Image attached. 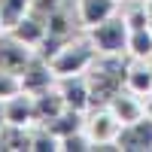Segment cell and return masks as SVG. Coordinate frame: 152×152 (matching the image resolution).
Masks as SVG:
<instances>
[{"mask_svg":"<svg viewBox=\"0 0 152 152\" xmlns=\"http://www.w3.org/2000/svg\"><path fill=\"white\" fill-rule=\"evenodd\" d=\"M85 76H88V85H91V107H107L125 88L128 64L122 61V55H97Z\"/></svg>","mask_w":152,"mask_h":152,"instance_id":"6da1fadb","label":"cell"},{"mask_svg":"<svg viewBox=\"0 0 152 152\" xmlns=\"http://www.w3.org/2000/svg\"><path fill=\"white\" fill-rule=\"evenodd\" d=\"M100 52L94 49L91 37L88 40H70L67 46H61L58 52L49 58V64H52L55 76L58 79H64V76H79V73H88V67L94 64V58Z\"/></svg>","mask_w":152,"mask_h":152,"instance_id":"7a4b0ae2","label":"cell"},{"mask_svg":"<svg viewBox=\"0 0 152 152\" xmlns=\"http://www.w3.org/2000/svg\"><path fill=\"white\" fill-rule=\"evenodd\" d=\"M128 37H131V28L122 12H116L107 21H100L97 28H91V43L100 55H125L128 52Z\"/></svg>","mask_w":152,"mask_h":152,"instance_id":"3957f363","label":"cell"},{"mask_svg":"<svg viewBox=\"0 0 152 152\" xmlns=\"http://www.w3.org/2000/svg\"><path fill=\"white\" fill-rule=\"evenodd\" d=\"M122 131V122L113 116L110 107H91L85 113V134L91 137L94 149H119L116 137Z\"/></svg>","mask_w":152,"mask_h":152,"instance_id":"277c9868","label":"cell"},{"mask_svg":"<svg viewBox=\"0 0 152 152\" xmlns=\"http://www.w3.org/2000/svg\"><path fill=\"white\" fill-rule=\"evenodd\" d=\"M37 55V49H31L28 43H21L12 31H3L0 34V67L9 70V73H21L28 67V61Z\"/></svg>","mask_w":152,"mask_h":152,"instance_id":"5b68a950","label":"cell"},{"mask_svg":"<svg viewBox=\"0 0 152 152\" xmlns=\"http://www.w3.org/2000/svg\"><path fill=\"white\" fill-rule=\"evenodd\" d=\"M18 79H21V91L40 94V91H46V88H52V85L58 82V76H55L52 64H49V58L34 55V58L28 61V67L18 73Z\"/></svg>","mask_w":152,"mask_h":152,"instance_id":"8992f818","label":"cell"},{"mask_svg":"<svg viewBox=\"0 0 152 152\" xmlns=\"http://www.w3.org/2000/svg\"><path fill=\"white\" fill-rule=\"evenodd\" d=\"M116 146L125 152H146L152 149V116H143L131 125H122L116 137Z\"/></svg>","mask_w":152,"mask_h":152,"instance_id":"52a82bcc","label":"cell"},{"mask_svg":"<svg viewBox=\"0 0 152 152\" xmlns=\"http://www.w3.org/2000/svg\"><path fill=\"white\" fill-rule=\"evenodd\" d=\"M58 88H61L64 104H67L70 110H79V113H88V110H91V85H88V76H85V73L58 79Z\"/></svg>","mask_w":152,"mask_h":152,"instance_id":"ba28073f","label":"cell"},{"mask_svg":"<svg viewBox=\"0 0 152 152\" xmlns=\"http://www.w3.org/2000/svg\"><path fill=\"white\" fill-rule=\"evenodd\" d=\"M116 12H119L116 0H76V21H79V28H85V31L97 28L100 21H107L110 15H116Z\"/></svg>","mask_w":152,"mask_h":152,"instance_id":"9c48e42d","label":"cell"},{"mask_svg":"<svg viewBox=\"0 0 152 152\" xmlns=\"http://www.w3.org/2000/svg\"><path fill=\"white\" fill-rule=\"evenodd\" d=\"M107 107L113 110V116H116L122 125H131V122H137V119H143V116H146L143 97H140V94H134V91H128V88H122V91L113 97Z\"/></svg>","mask_w":152,"mask_h":152,"instance_id":"30bf717a","label":"cell"},{"mask_svg":"<svg viewBox=\"0 0 152 152\" xmlns=\"http://www.w3.org/2000/svg\"><path fill=\"white\" fill-rule=\"evenodd\" d=\"M6 104V125H21V128H31L37 125V110H34V94L18 91L3 100Z\"/></svg>","mask_w":152,"mask_h":152,"instance_id":"8fae6325","label":"cell"},{"mask_svg":"<svg viewBox=\"0 0 152 152\" xmlns=\"http://www.w3.org/2000/svg\"><path fill=\"white\" fill-rule=\"evenodd\" d=\"M34 110H37V125H49V122L58 116V113H64V110H67L61 88L52 85V88H46V91L34 94Z\"/></svg>","mask_w":152,"mask_h":152,"instance_id":"7c38bea8","label":"cell"},{"mask_svg":"<svg viewBox=\"0 0 152 152\" xmlns=\"http://www.w3.org/2000/svg\"><path fill=\"white\" fill-rule=\"evenodd\" d=\"M125 88L134 94H152V64L149 61H140V58H134V64H128V79H125Z\"/></svg>","mask_w":152,"mask_h":152,"instance_id":"4fadbf2b","label":"cell"},{"mask_svg":"<svg viewBox=\"0 0 152 152\" xmlns=\"http://www.w3.org/2000/svg\"><path fill=\"white\" fill-rule=\"evenodd\" d=\"M12 34H15L21 43H28L31 49H37V46H40V43L46 40L49 24H46L43 18H37V15H31V12H28V15H24V18L15 24V28H12Z\"/></svg>","mask_w":152,"mask_h":152,"instance_id":"5bb4252c","label":"cell"},{"mask_svg":"<svg viewBox=\"0 0 152 152\" xmlns=\"http://www.w3.org/2000/svg\"><path fill=\"white\" fill-rule=\"evenodd\" d=\"M46 128L52 131L55 137H61V140H64V137H70V134H76V131H85V113L67 107L64 113H58V116L49 122Z\"/></svg>","mask_w":152,"mask_h":152,"instance_id":"9a60e30c","label":"cell"},{"mask_svg":"<svg viewBox=\"0 0 152 152\" xmlns=\"http://www.w3.org/2000/svg\"><path fill=\"white\" fill-rule=\"evenodd\" d=\"M31 128H21V125H3V146L15 149V152H31Z\"/></svg>","mask_w":152,"mask_h":152,"instance_id":"2e32d148","label":"cell"},{"mask_svg":"<svg viewBox=\"0 0 152 152\" xmlns=\"http://www.w3.org/2000/svg\"><path fill=\"white\" fill-rule=\"evenodd\" d=\"M128 55L131 58H140V61H149L152 58V31L149 28L131 31V37H128Z\"/></svg>","mask_w":152,"mask_h":152,"instance_id":"e0dca14e","label":"cell"},{"mask_svg":"<svg viewBox=\"0 0 152 152\" xmlns=\"http://www.w3.org/2000/svg\"><path fill=\"white\" fill-rule=\"evenodd\" d=\"M28 12H31V0H0V15H3L6 31H12Z\"/></svg>","mask_w":152,"mask_h":152,"instance_id":"ac0fdd59","label":"cell"},{"mask_svg":"<svg viewBox=\"0 0 152 152\" xmlns=\"http://www.w3.org/2000/svg\"><path fill=\"white\" fill-rule=\"evenodd\" d=\"M58 149H61V137H55L46 125H37L31 137V152H58Z\"/></svg>","mask_w":152,"mask_h":152,"instance_id":"d6986e66","label":"cell"},{"mask_svg":"<svg viewBox=\"0 0 152 152\" xmlns=\"http://www.w3.org/2000/svg\"><path fill=\"white\" fill-rule=\"evenodd\" d=\"M61 6H64V0H31V15L43 18V21L49 24V18H52Z\"/></svg>","mask_w":152,"mask_h":152,"instance_id":"ffe728a7","label":"cell"},{"mask_svg":"<svg viewBox=\"0 0 152 152\" xmlns=\"http://www.w3.org/2000/svg\"><path fill=\"white\" fill-rule=\"evenodd\" d=\"M61 149L64 152H85V149H94V143H91V137H88L85 131H76V134H70V137L61 140Z\"/></svg>","mask_w":152,"mask_h":152,"instance_id":"44dd1931","label":"cell"},{"mask_svg":"<svg viewBox=\"0 0 152 152\" xmlns=\"http://www.w3.org/2000/svg\"><path fill=\"white\" fill-rule=\"evenodd\" d=\"M18 91H21V79L15 73H9V70L0 67V100H6V97L18 94Z\"/></svg>","mask_w":152,"mask_h":152,"instance_id":"7402d4cb","label":"cell"},{"mask_svg":"<svg viewBox=\"0 0 152 152\" xmlns=\"http://www.w3.org/2000/svg\"><path fill=\"white\" fill-rule=\"evenodd\" d=\"M3 125H6V104L0 100V128H3Z\"/></svg>","mask_w":152,"mask_h":152,"instance_id":"603a6c76","label":"cell"},{"mask_svg":"<svg viewBox=\"0 0 152 152\" xmlns=\"http://www.w3.org/2000/svg\"><path fill=\"white\" fill-rule=\"evenodd\" d=\"M149 31H152V0H149Z\"/></svg>","mask_w":152,"mask_h":152,"instance_id":"cb8c5ba5","label":"cell"},{"mask_svg":"<svg viewBox=\"0 0 152 152\" xmlns=\"http://www.w3.org/2000/svg\"><path fill=\"white\" fill-rule=\"evenodd\" d=\"M0 149H6V146H3V128H0Z\"/></svg>","mask_w":152,"mask_h":152,"instance_id":"d4e9b609","label":"cell"},{"mask_svg":"<svg viewBox=\"0 0 152 152\" xmlns=\"http://www.w3.org/2000/svg\"><path fill=\"white\" fill-rule=\"evenodd\" d=\"M6 31V24H3V15H0V34H3Z\"/></svg>","mask_w":152,"mask_h":152,"instance_id":"484cf974","label":"cell"},{"mask_svg":"<svg viewBox=\"0 0 152 152\" xmlns=\"http://www.w3.org/2000/svg\"><path fill=\"white\" fill-rule=\"evenodd\" d=\"M116 3H128V0H116Z\"/></svg>","mask_w":152,"mask_h":152,"instance_id":"4316f807","label":"cell"}]
</instances>
